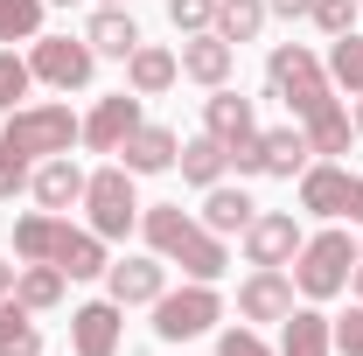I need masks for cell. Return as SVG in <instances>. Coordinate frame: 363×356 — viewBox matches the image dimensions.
Masks as SVG:
<instances>
[{
  "label": "cell",
  "instance_id": "33",
  "mask_svg": "<svg viewBox=\"0 0 363 356\" xmlns=\"http://www.w3.org/2000/svg\"><path fill=\"white\" fill-rule=\"evenodd\" d=\"M35 84V70H28V56H14V49H0V112H14L21 98Z\"/></svg>",
  "mask_w": 363,
  "mask_h": 356
},
{
  "label": "cell",
  "instance_id": "11",
  "mask_svg": "<svg viewBox=\"0 0 363 356\" xmlns=\"http://www.w3.org/2000/svg\"><path fill=\"white\" fill-rule=\"evenodd\" d=\"M119 301L105 294V301H84V308L70 314V356H119V335H126V321H119Z\"/></svg>",
  "mask_w": 363,
  "mask_h": 356
},
{
  "label": "cell",
  "instance_id": "15",
  "mask_svg": "<svg viewBox=\"0 0 363 356\" xmlns=\"http://www.w3.org/2000/svg\"><path fill=\"white\" fill-rule=\"evenodd\" d=\"M203 133H217L224 147L252 140V133H259V112H252V98H238L230 84H217L210 98H203Z\"/></svg>",
  "mask_w": 363,
  "mask_h": 356
},
{
  "label": "cell",
  "instance_id": "22",
  "mask_svg": "<svg viewBox=\"0 0 363 356\" xmlns=\"http://www.w3.org/2000/svg\"><path fill=\"white\" fill-rule=\"evenodd\" d=\"M84 43L98 49V56H119V63H126V56H133L147 35H140V21L126 14V7H98V14L84 21Z\"/></svg>",
  "mask_w": 363,
  "mask_h": 356
},
{
  "label": "cell",
  "instance_id": "3",
  "mask_svg": "<svg viewBox=\"0 0 363 356\" xmlns=\"http://www.w3.org/2000/svg\"><path fill=\"white\" fill-rule=\"evenodd\" d=\"M266 84L272 98L294 112V119H308V112H321L328 98H335V84H328V70H321V56L308 43H279L266 56Z\"/></svg>",
  "mask_w": 363,
  "mask_h": 356
},
{
  "label": "cell",
  "instance_id": "4",
  "mask_svg": "<svg viewBox=\"0 0 363 356\" xmlns=\"http://www.w3.org/2000/svg\"><path fill=\"white\" fill-rule=\"evenodd\" d=\"M224 321V294L210 287V279H189L175 294H161L154 301V335L161 343H196V335H210Z\"/></svg>",
  "mask_w": 363,
  "mask_h": 356
},
{
  "label": "cell",
  "instance_id": "19",
  "mask_svg": "<svg viewBox=\"0 0 363 356\" xmlns=\"http://www.w3.org/2000/svg\"><path fill=\"white\" fill-rule=\"evenodd\" d=\"M328 350H335V321H328L315 301L279 321V356H328Z\"/></svg>",
  "mask_w": 363,
  "mask_h": 356
},
{
  "label": "cell",
  "instance_id": "18",
  "mask_svg": "<svg viewBox=\"0 0 363 356\" xmlns=\"http://www.w3.org/2000/svg\"><path fill=\"white\" fill-rule=\"evenodd\" d=\"M301 133H308V154H315V161H335V154H350L357 119H350V105H342V98H328L321 112H308V119H301Z\"/></svg>",
  "mask_w": 363,
  "mask_h": 356
},
{
  "label": "cell",
  "instance_id": "2",
  "mask_svg": "<svg viewBox=\"0 0 363 356\" xmlns=\"http://www.w3.org/2000/svg\"><path fill=\"white\" fill-rule=\"evenodd\" d=\"M84 133V119L70 105H14L7 126H0V147L21 154V161H49V154H70Z\"/></svg>",
  "mask_w": 363,
  "mask_h": 356
},
{
  "label": "cell",
  "instance_id": "24",
  "mask_svg": "<svg viewBox=\"0 0 363 356\" xmlns=\"http://www.w3.org/2000/svg\"><path fill=\"white\" fill-rule=\"evenodd\" d=\"M189 230H196V217H189L182 203H140V238H147V252H161V259H175Z\"/></svg>",
  "mask_w": 363,
  "mask_h": 356
},
{
  "label": "cell",
  "instance_id": "20",
  "mask_svg": "<svg viewBox=\"0 0 363 356\" xmlns=\"http://www.w3.org/2000/svg\"><path fill=\"white\" fill-rule=\"evenodd\" d=\"M49 266H63V279H98V272L112 266V259H105V238H98V230H77V223H63V238H56V259H49Z\"/></svg>",
  "mask_w": 363,
  "mask_h": 356
},
{
  "label": "cell",
  "instance_id": "45",
  "mask_svg": "<svg viewBox=\"0 0 363 356\" xmlns=\"http://www.w3.org/2000/svg\"><path fill=\"white\" fill-rule=\"evenodd\" d=\"M49 7H77V0H49Z\"/></svg>",
  "mask_w": 363,
  "mask_h": 356
},
{
  "label": "cell",
  "instance_id": "14",
  "mask_svg": "<svg viewBox=\"0 0 363 356\" xmlns=\"http://www.w3.org/2000/svg\"><path fill=\"white\" fill-rule=\"evenodd\" d=\"M182 56V77L189 84H203V91H217V84H230V70H238V49L217 35V28H203V35H189V43L175 49Z\"/></svg>",
  "mask_w": 363,
  "mask_h": 356
},
{
  "label": "cell",
  "instance_id": "41",
  "mask_svg": "<svg viewBox=\"0 0 363 356\" xmlns=\"http://www.w3.org/2000/svg\"><path fill=\"white\" fill-rule=\"evenodd\" d=\"M342 217H350V223H357V230H363V175L350 182V210H342Z\"/></svg>",
  "mask_w": 363,
  "mask_h": 356
},
{
  "label": "cell",
  "instance_id": "23",
  "mask_svg": "<svg viewBox=\"0 0 363 356\" xmlns=\"http://www.w3.org/2000/svg\"><path fill=\"white\" fill-rule=\"evenodd\" d=\"M175 168H182V182H189V189H217V182H224V168H230V147H224L217 133H196V140H182Z\"/></svg>",
  "mask_w": 363,
  "mask_h": 356
},
{
  "label": "cell",
  "instance_id": "30",
  "mask_svg": "<svg viewBox=\"0 0 363 356\" xmlns=\"http://www.w3.org/2000/svg\"><path fill=\"white\" fill-rule=\"evenodd\" d=\"M266 0H217V35H224L230 49L238 43H259V28H266Z\"/></svg>",
  "mask_w": 363,
  "mask_h": 356
},
{
  "label": "cell",
  "instance_id": "25",
  "mask_svg": "<svg viewBox=\"0 0 363 356\" xmlns=\"http://www.w3.org/2000/svg\"><path fill=\"white\" fill-rule=\"evenodd\" d=\"M168 266H182L189 279H210V287H217V279L230 272V252H224V238H217V230H203V223H196V230L182 238V252L168 259Z\"/></svg>",
  "mask_w": 363,
  "mask_h": 356
},
{
  "label": "cell",
  "instance_id": "40",
  "mask_svg": "<svg viewBox=\"0 0 363 356\" xmlns=\"http://www.w3.org/2000/svg\"><path fill=\"white\" fill-rule=\"evenodd\" d=\"M308 7L315 0H266V14H279V21H308Z\"/></svg>",
  "mask_w": 363,
  "mask_h": 356
},
{
  "label": "cell",
  "instance_id": "26",
  "mask_svg": "<svg viewBox=\"0 0 363 356\" xmlns=\"http://www.w3.org/2000/svg\"><path fill=\"white\" fill-rule=\"evenodd\" d=\"M259 161H266V175H301L315 154H308V133H301V119L294 126H272V133H259Z\"/></svg>",
  "mask_w": 363,
  "mask_h": 356
},
{
  "label": "cell",
  "instance_id": "13",
  "mask_svg": "<svg viewBox=\"0 0 363 356\" xmlns=\"http://www.w3.org/2000/svg\"><path fill=\"white\" fill-rule=\"evenodd\" d=\"M350 168H335V161H308L301 168V210L321 223H342V210H350Z\"/></svg>",
  "mask_w": 363,
  "mask_h": 356
},
{
  "label": "cell",
  "instance_id": "37",
  "mask_svg": "<svg viewBox=\"0 0 363 356\" xmlns=\"http://www.w3.org/2000/svg\"><path fill=\"white\" fill-rule=\"evenodd\" d=\"M28 182H35V161H21V154H7V147H0V203H14Z\"/></svg>",
  "mask_w": 363,
  "mask_h": 356
},
{
  "label": "cell",
  "instance_id": "5",
  "mask_svg": "<svg viewBox=\"0 0 363 356\" xmlns=\"http://www.w3.org/2000/svg\"><path fill=\"white\" fill-rule=\"evenodd\" d=\"M84 210H91V230L105 238V245H119L126 230H140V196H133V175L112 161V168H98L84 182Z\"/></svg>",
  "mask_w": 363,
  "mask_h": 356
},
{
  "label": "cell",
  "instance_id": "29",
  "mask_svg": "<svg viewBox=\"0 0 363 356\" xmlns=\"http://www.w3.org/2000/svg\"><path fill=\"white\" fill-rule=\"evenodd\" d=\"M321 70H328V84H335V91L363 98V35H357V28L328 43V63H321Z\"/></svg>",
  "mask_w": 363,
  "mask_h": 356
},
{
  "label": "cell",
  "instance_id": "35",
  "mask_svg": "<svg viewBox=\"0 0 363 356\" xmlns=\"http://www.w3.org/2000/svg\"><path fill=\"white\" fill-rule=\"evenodd\" d=\"M168 21L182 35H203V28H217V0H168Z\"/></svg>",
  "mask_w": 363,
  "mask_h": 356
},
{
  "label": "cell",
  "instance_id": "9",
  "mask_svg": "<svg viewBox=\"0 0 363 356\" xmlns=\"http://www.w3.org/2000/svg\"><path fill=\"white\" fill-rule=\"evenodd\" d=\"M140 119H147V112H140V91H112V98H98V105L84 112V133L77 140H84L91 154H119Z\"/></svg>",
  "mask_w": 363,
  "mask_h": 356
},
{
  "label": "cell",
  "instance_id": "17",
  "mask_svg": "<svg viewBox=\"0 0 363 356\" xmlns=\"http://www.w3.org/2000/svg\"><path fill=\"white\" fill-rule=\"evenodd\" d=\"M182 84V56L161 43H140L133 56H126V91H140V98H161V91Z\"/></svg>",
  "mask_w": 363,
  "mask_h": 356
},
{
  "label": "cell",
  "instance_id": "8",
  "mask_svg": "<svg viewBox=\"0 0 363 356\" xmlns=\"http://www.w3.org/2000/svg\"><path fill=\"white\" fill-rule=\"evenodd\" d=\"M308 245V230L294 210H259V217L245 223V259L252 266H294V252Z\"/></svg>",
  "mask_w": 363,
  "mask_h": 356
},
{
  "label": "cell",
  "instance_id": "44",
  "mask_svg": "<svg viewBox=\"0 0 363 356\" xmlns=\"http://www.w3.org/2000/svg\"><path fill=\"white\" fill-rule=\"evenodd\" d=\"M357 133H363V98H357Z\"/></svg>",
  "mask_w": 363,
  "mask_h": 356
},
{
  "label": "cell",
  "instance_id": "1",
  "mask_svg": "<svg viewBox=\"0 0 363 356\" xmlns=\"http://www.w3.org/2000/svg\"><path fill=\"white\" fill-rule=\"evenodd\" d=\"M350 272H357V238H350L342 223H328V230H315V238L294 252V294L321 308V301L350 294Z\"/></svg>",
  "mask_w": 363,
  "mask_h": 356
},
{
  "label": "cell",
  "instance_id": "12",
  "mask_svg": "<svg viewBox=\"0 0 363 356\" xmlns=\"http://www.w3.org/2000/svg\"><path fill=\"white\" fill-rule=\"evenodd\" d=\"M175 154H182V133H175V126L140 119L133 133H126V147H119V168H126V175H168Z\"/></svg>",
  "mask_w": 363,
  "mask_h": 356
},
{
  "label": "cell",
  "instance_id": "39",
  "mask_svg": "<svg viewBox=\"0 0 363 356\" xmlns=\"http://www.w3.org/2000/svg\"><path fill=\"white\" fill-rule=\"evenodd\" d=\"M230 168H238V182L266 175V161H259V133H252V140H238V147H230Z\"/></svg>",
  "mask_w": 363,
  "mask_h": 356
},
{
  "label": "cell",
  "instance_id": "46",
  "mask_svg": "<svg viewBox=\"0 0 363 356\" xmlns=\"http://www.w3.org/2000/svg\"><path fill=\"white\" fill-rule=\"evenodd\" d=\"M98 7H126V0H98Z\"/></svg>",
  "mask_w": 363,
  "mask_h": 356
},
{
  "label": "cell",
  "instance_id": "10",
  "mask_svg": "<svg viewBox=\"0 0 363 356\" xmlns=\"http://www.w3.org/2000/svg\"><path fill=\"white\" fill-rule=\"evenodd\" d=\"M238 314L259 328V321H286L294 314V272L286 266H252L238 287Z\"/></svg>",
  "mask_w": 363,
  "mask_h": 356
},
{
  "label": "cell",
  "instance_id": "36",
  "mask_svg": "<svg viewBox=\"0 0 363 356\" xmlns=\"http://www.w3.org/2000/svg\"><path fill=\"white\" fill-rule=\"evenodd\" d=\"M217 356H279V350H272L252 321H238V328H224V335H217Z\"/></svg>",
  "mask_w": 363,
  "mask_h": 356
},
{
  "label": "cell",
  "instance_id": "42",
  "mask_svg": "<svg viewBox=\"0 0 363 356\" xmlns=\"http://www.w3.org/2000/svg\"><path fill=\"white\" fill-rule=\"evenodd\" d=\"M14 272H21V266H7V259H0V301H14Z\"/></svg>",
  "mask_w": 363,
  "mask_h": 356
},
{
  "label": "cell",
  "instance_id": "34",
  "mask_svg": "<svg viewBox=\"0 0 363 356\" xmlns=\"http://www.w3.org/2000/svg\"><path fill=\"white\" fill-rule=\"evenodd\" d=\"M357 0H315V7H308V21H315L321 35H328V43H335V35H350V28H357Z\"/></svg>",
  "mask_w": 363,
  "mask_h": 356
},
{
  "label": "cell",
  "instance_id": "38",
  "mask_svg": "<svg viewBox=\"0 0 363 356\" xmlns=\"http://www.w3.org/2000/svg\"><path fill=\"white\" fill-rule=\"evenodd\" d=\"M335 356H363V301L335 321Z\"/></svg>",
  "mask_w": 363,
  "mask_h": 356
},
{
  "label": "cell",
  "instance_id": "21",
  "mask_svg": "<svg viewBox=\"0 0 363 356\" xmlns=\"http://www.w3.org/2000/svg\"><path fill=\"white\" fill-rule=\"evenodd\" d=\"M259 217V203L245 196V182H217V189H203V230H217V238H245V223Z\"/></svg>",
  "mask_w": 363,
  "mask_h": 356
},
{
  "label": "cell",
  "instance_id": "28",
  "mask_svg": "<svg viewBox=\"0 0 363 356\" xmlns=\"http://www.w3.org/2000/svg\"><path fill=\"white\" fill-rule=\"evenodd\" d=\"M63 287H70V279H63V266H21L14 272V301H21V308L28 314H49V308H63Z\"/></svg>",
  "mask_w": 363,
  "mask_h": 356
},
{
  "label": "cell",
  "instance_id": "27",
  "mask_svg": "<svg viewBox=\"0 0 363 356\" xmlns=\"http://www.w3.org/2000/svg\"><path fill=\"white\" fill-rule=\"evenodd\" d=\"M63 223H70V217H56V210H28V217L14 223V259H21V266H43V259H56V238H63Z\"/></svg>",
  "mask_w": 363,
  "mask_h": 356
},
{
  "label": "cell",
  "instance_id": "32",
  "mask_svg": "<svg viewBox=\"0 0 363 356\" xmlns=\"http://www.w3.org/2000/svg\"><path fill=\"white\" fill-rule=\"evenodd\" d=\"M43 7L49 0H0V49L35 43V35H43Z\"/></svg>",
  "mask_w": 363,
  "mask_h": 356
},
{
  "label": "cell",
  "instance_id": "7",
  "mask_svg": "<svg viewBox=\"0 0 363 356\" xmlns=\"http://www.w3.org/2000/svg\"><path fill=\"white\" fill-rule=\"evenodd\" d=\"M105 294L119 308H154L168 294V259L161 252H133V259H112L105 266Z\"/></svg>",
  "mask_w": 363,
  "mask_h": 356
},
{
  "label": "cell",
  "instance_id": "16",
  "mask_svg": "<svg viewBox=\"0 0 363 356\" xmlns=\"http://www.w3.org/2000/svg\"><path fill=\"white\" fill-rule=\"evenodd\" d=\"M84 182H91V175L70 161V154H49V161H35V182H28V189H35V203H43V210L63 217L70 203H84Z\"/></svg>",
  "mask_w": 363,
  "mask_h": 356
},
{
  "label": "cell",
  "instance_id": "43",
  "mask_svg": "<svg viewBox=\"0 0 363 356\" xmlns=\"http://www.w3.org/2000/svg\"><path fill=\"white\" fill-rule=\"evenodd\" d=\"M350 287H357V301H363V245H357V272H350Z\"/></svg>",
  "mask_w": 363,
  "mask_h": 356
},
{
  "label": "cell",
  "instance_id": "6",
  "mask_svg": "<svg viewBox=\"0 0 363 356\" xmlns=\"http://www.w3.org/2000/svg\"><path fill=\"white\" fill-rule=\"evenodd\" d=\"M28 70H35V84L84 91L91 70H98V49H91L84 35H35V43H28Z\"/></svg>",
  "mask_w": 363,
  "mask_h": 356
},
{
  "label": "cell",
  "instance_id": "31",
  "mask_svg": "<svg viewBox=\"0 0 363 356\" xmlns=\"http://www.w3.org/2000/svg\"><path fill=\"white\" fill-rule=\"evenodd\" d=\"M0 356H43V328L21 301H0Z\"/></svg>",
  "mask_w": 363,
  "mask_h": 356
},
{
  "label": "cell",
  "instance_id": "47",
  "mask_svg": "<svg viewBox=\"0 0 363 356\" xmlns=\"http://www.w3.org/2000/svg\"><path fill=\"white\" fill-rule=\"evenodd\" d=\"M357 7H363V0H357Z\"/></svg>",
  "mask_w": 363,
  "mask_h": 356
}]
</instances>
